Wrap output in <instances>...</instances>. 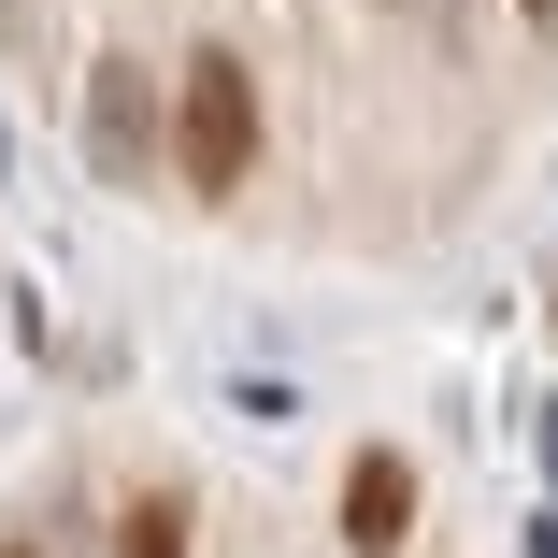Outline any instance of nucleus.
<instances>
[{
    "label": "nucleus",
    "instance_id": "1",
    "mask_svg": "<svg viewBox=\"0 0 558 558\" xmlns=\"http://www.w3.org/2000/svg\"><path fill=\"white\" fill-rule=\"evenodd\" d=\"M172 158H186V186H230V172L258 158V86H244L230 58L186 72V100H172Z\"/></svg>",
    "mask_w": 558,
    "mask_h": 558
},
{
    "label": "nucleus",
    "instance_id": "2",
    "mask_svg": "<svg viewBox=\"0 0 558 558\" xmlns=\"http://www.w3.org/2000/svg\"><path fill=\"white\" fill-rule=\"evenodd\" d=\"M401 515H415V473H401V459H359V487H344V530H359V544H401Z\"/></svg>",
    "mask_w": 558,
    "mask_h": 558
},
{
    "label": "nucleus",
    "instance_id": "3",
    "mask_svg": "<svg viewBox=\"0 0 558 558\" xmlns=\"http://www.w3.org/2000/svg\"><path fill=\"white\" fill-rule=\"evenodd\" d=\"M130 144H144V86L116 72V86H100V158H130Z\"/></svg>",
    "mask_w": 558,
    "mask_h": 558
},
{
    "label": "nucleus",
    "instance_id": "4",
    "mask_svg": "<svg viewBox=\"0 0 558 558\" xmlns=\"http://www.w3.org/2000/svg\"><path fill=\"white\" fill-rule=\"evenodd\" d=\"M130 558H186V501H144L130 515Z\"/></svg>",
    "mask_w": 558,
    "mask_h": 558
},
{
    "label": "nucleus",
    "instance_id": "5",
    "mask_svg": "<svg viewBox=\"0 0 558 558\" xmlns=\"http://www.w3.org/2000/svg\"><path fill=\"white\" fill-rule=\"evenodd\" d=\"M530 15H558V0H530Z\"/></svg>",
    "mask_w": 558,
    "mask_h": 558
}]
</instances>
